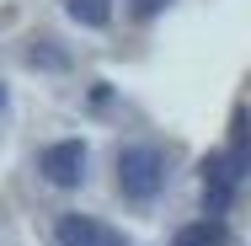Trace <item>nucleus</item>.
<instances>
[{
	"label": "nucleus",
	"instance_id": "f03ea898",
	"mask_svg": "<svg viewBox=\"0 0 251 246\" xmlns=\"http://www.w3.org/2000/svg\"><path fill=\"white\" fill-rule=\"evenodd\" d=\"M241 166H246V155H235V150L203 161V203H208V219H219L230 209V198L241 188Z\"/></svg>",
	"mask_w": 251,
	"mask_h": 246
},
{
	"label": "nucleus",
	"instance_id": "7ed1b4c3",
	"mask_svg": "<svg viewBox=\"0 0 251 246\" xmlns=\"http://www.w3.org/2000/svg\"><path fill=\"white\" fill-rule=\"evenodd\" d=\"M38 171L49 177L53 188H75V182L86 177V145H80V139H59V145H49L43 155H38Z\"/></svg>",
	"mask_w": 251,
	"mask_h": 246
},
{
	"label": "nucleus",
	"instance_id": "39448f33",
	"mask_svg": "<svg viewBox=\"0 0 251 246\" xmlns=\"http://www.w3.org/2000/svg\"><path fill=\"white\" fill-rule=\"evenodd\" d=\"M230 236H225V219H193V225H182L176 236H171V246H225Z\"/></svg>",
	"mask_w": 251,
	"mask_h": 246
},
{
	"label": "nucleus",
	"instance_id": "0eeeda50",
	"mask_svg": "<svg viewBox=\"0 0 251 246\" xmlns=\"http://www.w3.org/2000/svg\"><path fill=\"white\" fill-rule=\"evenodd\" d=\"M166 5H171V0H134V11H139V16H155V11H166Z\"/></svg>",
	"mask_w": 251,
	"mask_h": 246
},
{
	"label": "nucleus",
	"instance_id": "423d86ee",
	"mask_svg": "<svg viewBox=\"0 0 251 246\" xmlns=\"http://www.w3.org/2000/svg\"><path fill=\"white\" fill-rule=\"evenodd\" d=\"M64 11H70L80 27H107V16H112V0H64Z\"/></svg>",
	"mask_w": 251,
	"mask_h": 246
},
{
	"label": "nucleus",
	"instance_id": "6e6552de",
	"mask_svg": "<svg viewBox=\"0 0 251 246\" xmlns=\"http://www.w3.org/2000/svg\"><path fill=\"white\" fill-rule=\"evenodd\" d=\"M0 112H5V86H0Z\"/></svg>",
	"mask_w": 251,
	"mask_h": 246
},
{
	"label": "nucleus",
	"instance_id": "20e7f679",
	"mask_svg": "<svg viewBox=\"0 0 251 246\" xmlns=\"http://www.w3.org/2000/svg\"><path fill=\"white\" fill-rule=\"evenodd\" d=\"M53 236H59V246H128L123 230L101 225V219H91V214H59Z\"/></svg>",
	"mask_w": 251,
	"mask_h": 246
},
{
	"label": "nucleus",
	"instance_id": "f257e3e1",
	"mask_svg": "<svg viewBox=\"0 0 251 246\" xmlns=\"http://www.w3.org/2000/svg\"><path fill=\"white\" fill-rule=\"evenodd\" d=\"M118 188H123V198H134V203H150L166 188V155L155 145H128L118 155Z\"/></svg>",
	"mask_w": 251,
	"mask_h": 246
}]
</instances>
